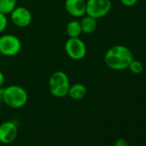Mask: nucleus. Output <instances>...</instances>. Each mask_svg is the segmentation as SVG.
Here are the masks:
<instances>
[{"mask_svg": "<svg viewBox=\"0 0 146 146\" xmlns=\"http://www.w3.org/2000/svg\"><path fill=\"white\" fill-rule=\"evenodd\" d=\"M131 51L124 45H115L111 46L104 55L106 66L113 70H126L133 59Z\"/></svg>", "mask_w": 146, "mask_h": 146, "instance_id": "f257e3e1", "label": "nucleus"}, {"mask_svg": "<svg viewBox=\"0 0 146 146\" xmlns=\"http://www.w3.org/2000/svg\"><path fill=\"white\" fill-rule=\"evenodd\" d=\"M29 100L26 90L19 85H10L4 88L3 102L11 108H21L24 107Z\"/></svg>", "mask_w": 146, "mask_h": 146, "instance_id": "f03ea898", "label": "nucleus"}, {"mask_svg": "<svg viewBox=\"0 0 146 146\" xmlns=\"http://www.w3.org/2000/svg\"><path fill=\"white\" fill-rule=\"evenodd\" d=\"M70 78L62 70L54 71L48 80V89L52 96L57 98L67 96L70 89Z\"/></svg>", "mask_w": 146, "mask_h": 146, "instance_id": "7ed1b4c3", "label": "nucleus"}, {"mask_svg": "<svg viewBox=\"0 0 146 146\" xmlns=\"http://www.w3.org/2000/svg\"><path fill=\"white\" fill-rule=\"evenodd\" d=\"M22 50V42L15 35L6 34L0 36V54L5 57L17 55Z\"/></svg>", "mask_w": 146, "mask_h": 146, "instance_id": "20e7f679", "label": "nucleus"}, {"mask_svg": "<svg viewBox=\"0 0 146 146\" xmlns=\"http://www.w3.org/2000/svg\"><path fill=\"white\" fill-rule=\"evenodd\" d=\"M64 51L70 59L78 61L86 56L87 46L80 37L69 38L64 43Z\"/></svg>", "mask_w": 146, "mask_h": 146, "instance_id": "39448f33", "label": "nucleus"}, {"mask_svg": "<svg viewBox=\"0 0 146 146\" xmlns=\"http://www.w3.org/2000/svg\"><path fill=\"white\" fill-rule=\"evenodd\" d=\"M111 9V0H86V15L96 19L106 17Z\"/></svg>", "mask_w": 146, "mask_h": 146, "instance_id": "423d86ee", "label": "nucleus"}, {"mask_svg": "<svg viewBox=\"0 0 146 146\" xmlns=\"http://www.w3.org/2000/svg\"><path fill=\"white\" fill-rule=\"evenodd\" d=\"M11 15V20L18 28H26L32 23V13L24 6H17Z\"/></svg>", "mask_w": 146, "mask_h": 146, "instance_id": "0eeeda50", "label": "nucleus"}, {"mask_svg": "<svg viewBox=\"0 0 146 146\" xmlns=\"http://www.w3.org/2000/svg\"><path fill=\"white\" fill-rule=\"evenodd\" d=\"M18 134V128L15 122L5 121L0 125V143L9 144L15 141Z\"/></svg>", "mask_w": 146, "mask_h": 146, "instance_id": "6e6552de", "label": "nucleus"}, {"mask_svg": "<svg viewBox=\"0 0 146 146\" xmlns=\"http://www.w3.org/2000/svg\"><path fill=\"white\" fill-rule=\"evenodd\" d=\"M66 12L73 17H82L86 15V0H65Z\"/></svg>", "mask_w": 146, "mask_h": 146, "instance_id": "1a4fd4ad", "label": "nucleus"}, {"mask_svg": "<svg viewBox=\"0 0 146 146\" xmlns=\"http://www.w3.org/2000/svg\"><path fill=\"white\" fill-rule=\"evenodd\" d=\"M86 95H87L86 87L83 84L77 83L70 86L67 96L75 101H80L84 99L86 96Z\"/></svg>", "mask_w": 146, "mask_h": 146, "instance_id": "9d476101", "label": "nucleus"}, {"mask_svg": "<svg viewBox=\"0 0 146 146\" xmlns=\"http://www.w3.org/2000/svg\"><path fill=\"white\" fill-rule=\"evenodd\" d=\"M80 24L82 32L86 35H90L94 33L97 29V19L86 15L80 21Z\"/></svg>", "mask_w": 146, "mask_h": 146, "instance_id": "9b49d317", "label": "nucleus"}, {"mask_svg": "<svg viewBox=\"0 0 146 146\" xmlns=\"http://www.w3.org/2000/svg\"><path fill=\"white\" fill-rule=\"evenodd\" d=\"M66 34L69 38H77L80 37V35L83 34L82 28L79 21L72 20L69 22L66 25Z\"/></svg>", "mask_w": 146, "mask_h": 146, "instance_id": "f8f14e48", "label": "nucleus"}, {"mask_svg": "<svg viewBox=\"0 0 146 146\" xmlns=\"http://www.w3.org/2000/svg\"><path fill=\"white\" fill-rule=\"evenodd\" d=\"M17 7V0H0V12L10 15Z\"/></svg>", "mask_w": 146, "mask_h": 146, "instance_id": "ddd939ff", "label": "nucleus"}, {"mask_svg": "<svg viewBox=\"0 0 146 146\" xmlns=\"http://www.w3.org/2000/svg\"><path fill=\"white\" fill-rule=\"evenodd\" d=\"M131 73L133 74H140L142 73V71L143 70V65L142 64V62L140 60H137V59H132L131 62L130 63L128 68H127Z\"/></svg>", "mask_w": 146, "mask_h": 146, "instance_id": "4468645a", "label": "nucleus"}, {"mask_svg": "<svg viewBox=\"0 0 146 146\" xmlns=\"http://www.w3.org/2000/svg\"><path fill=\"white\" fill-rule=\"evenodd\" d=\"M8 27L7 16L0 12V34H2Z\"/></svg>", "mask_w": 146, "mask_h": 146, "instance_id": "2eb2a0df", "label": "nucleus"}, {"mask_svg": "<svg viewBox=\"0 0 146 146\" xmlns=\"http://www.w3.org/2000/svg\"><path fill=\"white\" fill-rule=\"evenodd\" d=\"M138 0H119V2L125 7H133L134 5H137Z\"/></svg>", "mask_w": 146, "mask_h": 146, "instance_id": "dca6fc26", "label": "nucleus"}, {"mask_svg": "<svg viewBox=\"0 0 146 146\" xmlns=\"http://www.w3.org/2000/svg\"><path fill=\"white\" fill-rule=\"evenodd\" d=\"M114 146H128V143L125 138H118L114 143Z\"/></svg>", "mask_w": 146, "mask_h": 146, "instance_id": "f3484780", "label": "nucleus"}, {"mask_svg": "<svg viewBox=\"0 0 146 146\" xmlns=\"http://www.w3.org/2000/svg\"><path fill=\"white\" fill-rule=\"evenodd\" d=\"M5 75H4V73L0 70V88H2L3 87V85H4V84H5Z\"/></svg>", "mask_w": 146, "mask_h": 146, "instance_id": "a211bd4d", "label": "nucleus"}, {"mask_svg": "<svg viewBox=\"0 0 146 146\" xmlns=\"http://www.w3.org/2000/svg\"><path fill=\"white\" fill-rule=\"evenodd\" d=\"M3 95H4V88H0V103L3 102Z\"/></svg>", "mask_w": 146, "mask_h": 146, "instance_id": "6ab92c4d", "label": "nucleus"}, {"mask_svg": "<svg viewBox=\"0 0 146 146\" xmlns=\"http://www.w3.org/2000/svg\"><path fill=\"white\" fill-rule=\"evenodd\" d=\"M0 116H1V108H0Z\"/></svg>", "mask_w": 146, "mask_h": 146, "instance_id": "aec40b11", "label": "nucleus"}]
</instances>
